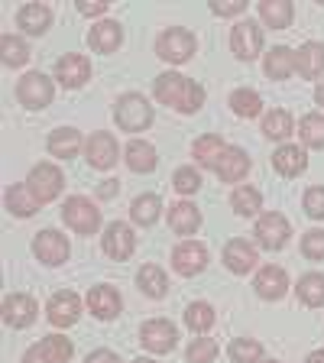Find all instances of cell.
Masks as SVG:
<instances>
[{
  "label": "cell",
  "mask_w": 324,
  "mask_h": 363,
  "mask_svg": "<svg viewBox=\"0 0 324 363\" xmlns=\"http://www.w3.org/2000/svg\"><path fill=\"white\" fill-rule=\"evenodd\" d=\"M156 101L179 113H195V111H201V104H204V88L185 75L166 72V75L156 78Z\"/></svg>",
  "instance_id": "cell-1"
},
{
  "label": "cell",
  "mask_w": 324,
  "mask_h": 363,
  "mask_svg": "<svg viewBox=\"0 0 324 363\" xmlns=\"http://www.w3.org/2000/svg\"><path fill=\"white\" fill-rule=\"evenodd\" d=\"M152 107L150 101L143 98V94H123L121 101H117V107H113V121H117V127L127 130V133H143L146 127L152 123Z\"/></svg>",
  "instance_id": "cell-2"
},
{
  "label": "cell",
  "mask_w": 324,
  "mask_h": 363,
  "mask_svg": "<svg viewBox=\"0 0 324 363\" xmlns=\"http://www.w3.org/2000/svg\"><path fill=\"white\" fill-rule=\"evenodd\" d=\"M62 220H65L75 234H98V227H101V211H98V204L91 201V198L84 195H72L65 204H62Z\"/></svg>",
  "instance_id": "cell-3"
},
{
  "label": "cell",
  "mask_w": 324,
  "mask_h": 363,
  "mask_svg": "<svg viewBox=\"0 0 324 363\" xmlns=\"http://www.w3.org/2000/svg\"><path fill=\"white\" fill-rule=\"evenodd\" d=\"M195 36L181 26H172V30H162L156 39V55L159 59L172 62V65H185V62L195 55Z\"/></svg>",
  "instance_id": "cell-4"
},
{
  "label": "cell",
  "mask_w": 324,
  "mask_h": 363,
  "mask_svg": "<svg viewBox=\"0 0 324 363\" xmlns=\"http://www.w3.org/2000/svg\"><path fill=\"white\" fill-rule=\"evenodd\" d=\"M26 185H30V191L39 198V204H49V201H55V198L62 195L65 175H62V169L52 166V162H39V166H33Z\"/></svg>",
  "instance_id": "cell-5"
},
{
  "label": "cell",
  "mask_w": 324,
  "mask_h": 363,
  "mask_svg": "<svg viewBox=\"0 0 324 363\" xmlns=\"http://www.w3.org/2000/svg\"><path fill=\"white\" fill-rule=\"evenodd\" d=\"M52 94H55V84H52V78L43 75V72H30V75H23L20 84H16V98H20L23 107H30V111L45 107L52 101Z\"/></svg>",
  "instance_id": "cell-6"
},
{
  "label": "cell",
  "mask_w": 324,
  "mask_h": 363,
  "mask_svg": "<svg viewBox=\"0 0 324 363\" xmlns=\"http://www.w3.org/2000/svg\"><path fill=\"white\" fill-rule=\"evenodd\" d=\"M72 354H75L72 340L62 337V334H49L23 354V363H68Z\"/></svg>",
  "instance_id": "cell-7"
},
{
  "label": "cell",
  "mask_w": 324,
  "mask_h": 363,
  "mask_svg": "<svg viewBox=\"0 0 324 363\" xmlns=\"http://www.w3.org/2000/svg\"><path fill=\"white\" fill-rule=\"evenodd\" d=\"M33 253H36V259L45 266H62L68 259V253H72V243H68V237H62L59 230H39V234L33 237Z\"/></svg>",
  "instance_id": "cell-8"
},
{
  "label": "cell",
  "mask_w": 324,
  "mask_h": 363,
  "mask_svg": "<svg viewBox=\"0 0 324 363\" xmlns=\"http://www.w3.org/2000/svg\"><path fill=\"white\" fill-rule=\"evenodd\" d=\"M175 340H179V331H175L172 321L166 318H152L140 328V344H143L150 354H169L175 347Z\"/></svg>",
  "instance_id": "cell-9"
},
{
  "label": "cell",
  "mask_w": 324,
  "mask_h": 363,
  "mask_svg": "<svg viewBox=\"0 0 324 363\" xmlns=\"http://www.w3.org/2000/svg\"><path fill=\"white\" fill-rule=\"evenodd\" d=\"M78 315H82V298H78L75 292H68V289L55 292L52 298H49V305H45V318H49L55 328H72L78 321Z\"/></svg>",
  "instance_id": "cell-10"
},
{
  "label": "cell",
  "mask_w": 324,
  "mask_h": 363,
  "mask_svg": "<svg viewBox=\"0 0 324 363\" xmlns=\"http://www.w3.org/2000/svg\"><path fill=\"white\" fill-rule=\"evenodd\" d=\"M230 49H234V55L243 62L257 59L259 49H263V30H259L253 20L237 23L234 33H230Z\"/></svg>",
  "instance_id": "cell-11"
},
{
  "label": "cell",
  "mask_w": 324,
  "mask_h": 363,
  "mask_svg": "<svg viewBox=\"0 0 324 363\" xmlns=\"http://www.w3.org/2000/svg\"><path fill=\"white\" fill-rule=\"evenodd\" d=\"M289 234H292V227H289V220L282 218V214H276V211L259 214V220H257V240H259V247L282 250L289 243Z\"/></svg>",
  "instance_id": "cell-12"
},
{
  "label": "cell",
  "mask_w": 324,
  "mask_h": 363,
  "mask_svg": "<svg viewBox=\"0 0 324 363\" xmlns=\"http://www.w3.org/2000/svg\"><path fill=\"white\" fill-rule=\"evenodd\" d=\"M101 247L111 259H130L136 250V237L123 220H113V224H107L104 237H101Z\"/></svg>",
  "instance_id": "cell-13"
},
{
  "label": "cell",
  "mask_w": 324,
  "mask_h": 363,
  "mask_svg": "<svg viewBox=\"0 0 324 363\" xmlns=\"http://www.w3.org/2000/svg\"><path fill=\"white\" fill-rule=\"evenodd\" d=\"M36 315H39V305L33 295L13 292L4 298V321H7L10 328H30L33 321H36Z\"/></svg>",
  "instance_id": "cell-14"
},
{
  "label": "cell",
  "mask_w": 324,
  "mask_h": 363,
  "mask_svg": "<svg viewBox=\"0 0 324 363\" xmlns=\"http://www.w3.org/2000/svg\"><path fill=\"white\" fill-rule=\"evenodd\" d=\"M84 156H88V162L94 169H113V162H117L121 150H117V140H113L111 133L98 130V133L88 136V143H84Z\"/></svg>",
  "instance_id": "cell-15"
},
{
  "label": "cell",
  "mask_w": 324,
  "mask_h": 363,
  "mask_svg": "<svg viewBox=\"0 0 324 363\" xmlns=\"http://www.w3.org/2000/svg\"><path fill=\"white\" fill-rule=\"evenodd\" d=\"M91 78V62L78 52H68L55 62V82L65 84V88H82Z\"/></svg>",
  "instance_id": "cell-16"
},
{
  "label": "cell",
  "mask_w": 324,
  "mask_h": 363,
  "mask_svg": "<svg viewBox=\"0 0 324 363\" xmlns=\"http://www.w3.org/2000/svg\"><path fill=\"white\" fill-rule=\"evenodd\" d=\"M172 266L179 276H195L208 266V250L201 247L198 240H185L172 250Z\"/></svg>",
  "instance_id": "cell-17"
},
{
  "label": "cell",
  "mask_w": 324,
  "mask_h": 363,
  "mask_svg": "<svg viewBox=\"0 0 324 363\" xmlns=\"http://www.w3.org/2000/svg\"><path fill=\"white\" fill-rule=\"evenodd\" d=\"M257 263H259L257 247H253L250 240H243V237H234V240L224 247V266L230 272H237V276H247Z\"/></svg>",
  "instance_id": "cell-18"
},
{
  "label": "cell",
  "mask_w": 324,
  "mask_h": 363,
  "mask_svg": "<svg viewBox=\"0 0 324 363\" xmlns=\"http://www.w3.org/2000/svg\"><path fill=\"white\" fill-rule=\"evenodd\" d=\"M214 172H218V179L227 182V185H237V182H243L250 175V156H247V150H240V146H227Z\"/></svg>",
  "instance_id": "cell-19"
},
{
  "label": "cell",
  "mask_w": 324,
  "mask_h": 363,
  "mask_svg": "<svg viewBox=\"0 0 324 363\" xmlns=\"http://www.w3.org/2000/svg\"><path fill=\"white\" fill-rule=\"evenodd\" d=\"M88 308H91V315H94V318L111 321V318L121 315L123 298H121V292H117L113 286H94L88 292Z\"/></svg>",
  "instance_id": "cell-20"
},
{
  "label": "cell",
  "mask_w": 324,
  "mask_h": 363,
  "mask_svg": "<svg viewBox=\"0 0 324 363\" xmlns=\"http://www.w3.org/2000/svg\"><path fill=\"white\" fill-rule=\"evenodd\" d=\"M121 43H123V30H121V23L117 20H101V23H94L91 33H88V45L94 49V52L111 55V52L121 49Z\"/></svg>",
  "instance_id": "cell-21"
},
{
  "label": "cell",
  "mask_w": 324,
  "mask_h": 363,
  "mask_svg": "<svg viewBox=\"0 0 324 363\" xmlns=\"http://www.w3.org/2000/svg\"><path fill=\"white\" fill-rule=\"evenodd\" d=\"M253 289H257L259 298H282V295L289 292V272L282 269V266H263V269L257 272V282H253Z\"/></svg>",
  "instance_id": "cell-22"
},
{
  "label": "cell",
  "mask_w": 324,
  "mask_h": 363,
  "mask_svg": "<svg viewBox=\"0 0 324 363\" xmlns=\"http://www.w3.org/2000/svg\"><path fill=\"white\" fill-rule=\"evenodd\" d=\"M295 72L305 78V82H315L324 75V43H305L298 52H295Z\"/></svg>",
  "instance_id": "cell-23"
},
{
  "label": "cell",
  "mask_w": 324,
  "mask_h": 363,
  "mask_svg": "<svg viewBox=\"0 0 324 363\" xmlns=\"http://www.w3.org/2000/svg\"><path fill=\"white\" fill-rule=\"evenodd\" d=\"M305 166H308V156H305L302 146H279V150L272 152V169L286 179H295V175H302Z\"/></svg>",
  "instance_id": "cell-24"
},
{
  "label": "cell",
  "mask_w": 324,
  "mask_h": 363,
  "mask_svg": "<svg viewBox=\"0 0 324 363\" xmlns=\"http://www.w3.org/2000/svg\"><path fill=\"white\" fill-rule=\"evenodd\" d=\"M16 23H20V30H26L30 36H43V33L52 26V10L45 7V4H26V7H20V13H16Z\"/></svg>",
  "instance_id": "cell-25"
},
{
  "label": "cell",
  "mask_w": 324,
  "mask_h": 363,
  "mask_svg": "<svg viewBox=\"0 0 324 363\" xmlns=\"http://www.w3.org/2000/svg\"><path fill=\"white\" fill-rule=\"evenodd\" d=\"M259 20H263L269 30H289L295 20V7L289 0H263V4H259Z\"/></svg>",
  "instance_id": "cell-26"
},
{
  "label": "cell",
  "mask_w": 324,
  "mask_h": 363,
  "mask_svg": "<svg viewBox=\"0 0 324 363\" xmlns=\"http://www.w3.org/2000/svg\"><path fill=\"white\" fill-rule=\"evenodd\" d=\"M169 227H172L175 234H181V237L195 234L198 227H201V211H198L191 201L172 204V211H169Z\"/></svg>",
  "instance_id": "cell-27"
},
{
  "label": "cell",
  "mask_w": 324,
  "mask_h": 363,
  "mask_svg": "<svg viewBox=\"0 0 324 363\" xmlns=\"http://www.w3.org/2000/svg\"><path fill=\"white\" fill-rule=\"evenodd\" d=\"M263 68L272 82H286V78L295 72V52L289 45H276V49H269V55L263 59Z\"/></svg>",
  "instance_id": "cell-28"
},
{
  "label": "cell",
  "mask_w": 324,
  "mask_h": 363,
  "mask_svg": "<svg viewBox=\"0 0 324 363\" xmlns=\"http://www.w3.org/2000/svg\"><path fill=\"white\" fill-rule=\"evenodd\" d=\"M78 150H82V133L75 127H59L49 136V152L55 159H75Z\"/></svg>",
  "instance_id": "cell-29"
},
{
  "label": "cell",
  "mask_w": 324,
  "mask_h": 363,
  "mask_svg": "<svg viewBox=\"0 0 324 363\" xmlns=\"http://www.w3.org/2000/svg\"><path fill=\"white\" fill-rule=\"evenodd\" d=\"M7 211L16 218H33L39 211V198L30 191V185H10L7 189Z\"/></svg>",
  "instance_id": "cell-30"
},
{
  "label": "cell",
  "mask_w": 324,
  "mask_h": 363,
  "mask_svg": "<svg viewBox=\"0 0 324 363\" xmlns=\"http://www.w3.org/2000/svg\"><path fill=\"white\" fill-rule=\"evenodd\" d=\"M123 159L133 172H152L156 169V150H152L146 140H130L127 150H123Z\"/></svg>",
  "instance_id": "cell-31"
},
{
  "label": "cell",
  "mask_w": 324,
  "mask_h": 363,
  "mask_svg": "<svg viewBox=\"0 0 324 363\" xmlns=\"http://www.w3.org/2000/svg\"><path fill=\"white\" fill-rule=\"evenodd\" d=\"M227 143L220 140V136H198L195 146H191V152H195V159L201 162V169H218L220 156H224Z\"/></svg>",
  "instance_id": "cell-32"
},
{
  "label": "cell",
  "mask_w": 324,
  "mask_h": 363,
  "mask_svg": "<svg viewBox=\"0 0 324 363\" xmlns=\"http://www.w3.org/2000/svg\"><path fill=\"white\" fill-rule=\"evenodd\" d=\"M136 286L143 289V295H150V298H162L169 289V279L159 266L146 263V266H140V272H136Z\"/></svg>",
  "instance_id": "cell-33"
},
{
  "label": "cell",
  "mask_w": 324,
  "mask_h": 363,
  "mask_svg": "<svg viewBox=\"0 0 324 363\" xmlns=\"http://www.w3.org/2000/svg\"><path fill=\"white\" fill-rule=\"evenodd\" d=\"M159 211H162L159 195H140V198H133V204H130V218H133V224H143V227L156 224Z\"/></svg>",
  "instance_id": "cell-34"
},
{
  "label": "cell",
  "mask_w": 324,
  "mask_h": 363,
  "mask_svg": "<svg viewBox=\"0 0 324 363\" xmlns=\"http://www.w3.org/2000/svg\"><path fill=\"white\" fill-rule=\"evenodd\" d=\"M0 55H4V65L7 68H20L30 62V45L23 43L20 36L7 33V36H0Z\"/></svg>",
  "instance_id": "cell-35"
},
{
  "label": "cell",
  "mask_w": 324,
  "mask_h": 363,
  "mask_svg": "<svg viewBox=\"0 0 324 363\" xmlns=\"http://www.w3.org/2000/svg\"><path fill=\"white\" fill-rule=\"evenodd\" d=\"M298 298L308 308H321L324 305V276L321 272H305L298 279Z\"/></svg>",
  "instance_id": "cell-36"
},
{
  "label": "cell",
  "mask_w": 324,
  "mask_h": 363,
  "mask_svg": "<svg viewBox=\"0 0 324 363\" xmlns=\"http://www.w3.org/2000/svg\"><path fill=\"white\" fill-rule=\"evenodd\" d=\"M230 204H234V211L240 218H253V214L263 208V195H259L253 185H237L234 195H230Z\"/></svg>",
  "instance_id": "cell-37"
},
{
  "label": "cell",
  "mask_w": 324,
  "mask_h": 363,
  "mask_svg": "<svg viewBox=\"0 0 324 363\" xmlns=\"http://www.w3.org/2000/svg\"><path fill=\"white\" fill-rule=\"evenodd\" d=\"M298 136L311 150H324V113H305L298 123Z\"/></svg>",
  "instance_id": "cell-38"
},
{
  "label": "cell",
  "mask_w": 324,
  "mask_h": 363,
  "mask_svg": "<svg viewBox=\"0 0 324 363\" xmlns=\"http://www.w3.org/2000/svg\"><path fill=\"white\" fill-rule=\"evenodd\" d=\"M227 357L234 363H259L263 360V344H259V340H250V337H237V340H230Z\"/></svg>",
  "instance_id": "cell-39"
},
{
  "label": "cell",
  "mask_w": 324,
  "mask_h": 363,
  "mask_svg": "<svg viewBox=\"0 0 324 363\" xmlns=\"http://www.w3.org/2000/svg\"><path fill=\"white\" fill-rule=\"evenodd\" d=\"M263 136H269V140H286V136H292V113L289 111H269L263 117Z\"/></svg>",
  "instance_id": "cell-40"
},
{
  "label": "cell",
  "mask_w": 324,
  "mask_h": 363,
  "mask_svg": "<svg viewBox=\"0 0 324 363\" xmlns=\"http://www.w3.org/2000/svg\"><path fill=\"white\" fill-rule=\"evenodd\" d=\"M185 325H189L191 331L201 337L204 331H211V328H214V308L208 302H191L189 311H185Z\"/></svg>",
  "instance_id": "cell-41"
},
{
  "label": "cell",
  "mask_w": 324,
  "mask_h": 363,
  "mask_svg": "<svg viewBox=\"0 0 324 363\" xmlns=\"http://www.w3.org/2000/svg\"><path fill=\"white\" fill-rule=\"evenodd\" d=\"M259 107H263V101H259V94L253 88H237L234 94H230V111H234L237 117H257Z\"/></svg>",
  "instance_id": "cell-42"
},
{
  "label": "cell",
  "mask_w": 324,
  "mask_h": 363,
  "mask_svg": "<svg viewBox=\"0 0 324 363\" xmlns=\"http://www.w3.org/2000/svg\"><path fill=\"white\" fill-rule=\"evenodd\" d=\"M185 360L189 363H214L218 360V340H211V337L191 340L189 350H185Z\"/></svg>",
  "instance_id": "cell-43"
},
{
  "label": "cell",
  "mask_w": 324,
  "mask_h": 363,
  "mask_svg": "<svg viewBox=\"0 0 324 363\" xmlns=\"http://www.w3.org/2000/svg\"><path fill=\"white\" fill-rule=\"evenodd\" d=\"M172 185H175V191H181V195H195V191L201 189V175H198V169L181 166V169H175Z\"/></svg>",
  "instance_id": "cell-44"
},
{
  "label": "cell",
  "mask_w": 324,
  "mask_h": 363,
  "mask_svg": "<svg viewBox=\"0 0 324 363\" xmlns=\"http://www.w3.org/2000/svg\"><path fill=\"white\" fill-rule=\"evenodd\" d=\"M302 204H305V214H311L315 220H324V185H315V189L305 191Z\"/></svg>",
  "instance_id": "cell-45"
},
{
  "label": "cell",
  "mask_w": 324,
  "mask_h": 363,
  "mask_svg": "<svg viewBox=\"0 0 324 363\" xmlns=\"http://www.w3.org/2000/svg\"><path fill=\"white\" fill-rule=\"evenodd\" d=\"M302 253L308 259H324V230H308L302 237Z\"/></svg>",
  "instance_id": "cell-46"
},
{
  "label": "cell",
  "mask_w": 324,
  "mask_h": 363,
  "mask_svg": "<svg viewBox=\"0 0 324 363\" xmlns=\"http://www.w3.org/2000/svg\"><path fill=\"white\" fill-rule=\"evenodd\" d=\"M211 10L218 16H234V13H243V10H247V4H243V0H230V4H220V0H214Z\"/></svg>",
  "instance_id": "cell-47"
},
{
  "label": "cell",
  "mask_w": 324,
  "mask_h": 363,
  "mask_svg": "<svg viewBox=\"0 0 324 363\" xmlns=\"http://www.w3.org/2000/svg\"><path fill=\"white\" fill-rule=\"evenodd\" d=\"M107 7H111V4H104V0H82V4H78V10H82L84 16H104Z\"/></svg>",
  "instance_id": "cell-48"
},
{
  "label": "cell",
  "mask_w": 324,
  "mask_h": 363,
  "mask_svg": "<svg viewBox=\"0 0 324 363\" xmlns=\"http://www.w3.org/2000/svg\"><path fill=\"white\" fill-rule=\"evenodd\" d=\"M84 363H121V357L113 354V350L98 347V350H91V354H88V360H84Z\"/></svg>",
  "instance_id": "cell-49"
},
{
  "label": "cell",
  "mask_w": 324,
  "mask_h": 363,
  "mask_svg": "<svg viewBox=\"0 0 324 363\" xmlns=\"http://www.w3.org/2000/svg\"><path fill=\"white\" fill-rule=\"evenodd\" d=\"M113 191H117V182H113V179H111V182H104V189H101V195H104V198H111Z\"/></svg>",
  "instance_id": "cell-50"
},
{
  "label": "cell",
  "mask_w": 324,
  "mask_h": 363,
  "mask_svg": "<svg viewBox=\"0 0 324 363\" xmlns=\"http://www.w3.org/2000/svg\"><path fill=\"white\" fill-rule=\"evenodd\" d=\"M305 363H324V350H311L308 360H305Z\"/></svg>",
  "instance_id": "cell-51"
},
{
  "label": "cell",
  "mask_w": 324,
  "mask_h": 363,
  "mask_svg": "<svg viewBox=\"0 0 324 363\" xmlns=\"http://www.w3.org/2000/svg\"><path fill=\"white\" fill-rule=\"evenodd\" d=\"M315 101L324 107V82H318V88H315Z\"/></svg>",
  "instance_id": "cell-52"
},
{
  "label": "cell",
  "mask_w": 324,
  "mask_h": 363,
  "mask_svg": "<svg viewBox=\"0 0 324 363\" xmlns=\"http://www.w3.org/2000/svg\"><path fill=\"white\" fill-rule=\"evenodd\" d=\"M133 363H156V360H150V357H136Z\"/></svg>",
  "instance_id": "cell-53"
},
{
  "label": "cell",
  "mask_w": 324,
  "mask_h": 363,
  "mask_svg": "<svg viewBox=\"0 0 324 363\" xmlns=\"http://www.w3.org/2000/svg\"><path fill=\"white\" fill-rule=\"evenodd\" d=\"M266 363H279V360H266Z\"/></svg>",
  "instance_id": "cell-54"
}]
</instances>
